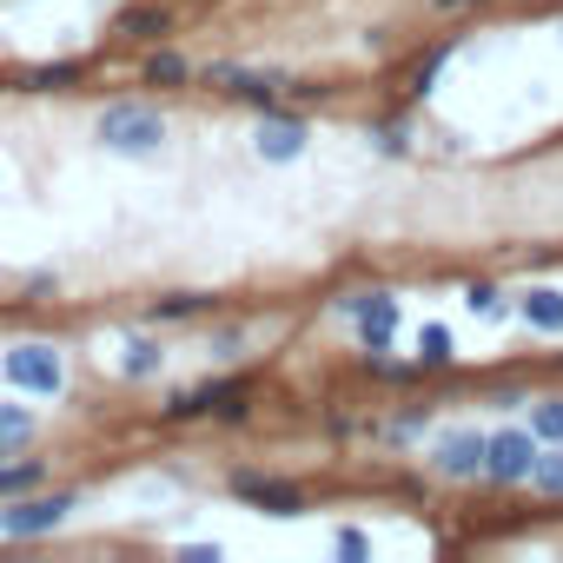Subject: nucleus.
Here are the masks:
<instances>
[{
  "instance_id": "nucleus-21",
  "label": "nucleus",
  "mask_w": 563,
  "mask_h": 563,
  "mask_svg": "<svg viewBox=\"0 0 563 563\" xmlns=\"http://www.w3.org/2000/svg\"><path fill=\"white\" fill-rule=\"evenodd\" d=\"M418 365L424 372H451L457 365V339H451V325H418Z\"/></svg>"
},
{
  "instance_id": "nucleus-30",
  "label": "nucleus",
  "mask_w": 563,
  "mask_h": 563,
  "mask_svg": "<svg viewBox=\"0 0 563 563\" xmlns=\"http://www.w3.org/2000/svg\"><path fill=\"white\" fill-rule=\"evenodd\" d=\"M484 8H497V0H431V14H484Z\"/></svg>"
},
{
  "instance_id": "nucleus-13",
  "label": "nucleus",
  "mask_w": 563,
  "mask_h": 563,
  "mask_svg": "<svg viewBox=\"0 0 563 563\" xmlns=\"http://www.w3.org/2000/svg\"><path fill=\"white\" fill-rule=\"evenodd\" d=\"M457 47H464V34H444V41H431V47L411 60V74H405V100H411V107H424V100L438 93V74L457 60Z\"/></svg>"
},
{
  "instance_id": "nucleus-1",
  "label": "nucleus",
  "mask_w": 563,
  "mask_h": 563,
  "mask_svg": "<svg viewBox=\"0 0 563 563\" xmlns=\"http://www.w3.org/2000/svg\"><path fill=\"white\" fill-rule=\"evenodd\" d=\"M93 140L107 153H126V159H153L166 146V113L153 100H107L93 113Z\"/></svg>"
},
{
  "instance_id": "nucleus-11",
  "label": "nucleus",
  "mask_w": 563,
  "mask_h": 563,
  "mask_svg": "<svg viewBox=\"0 0 563 563\" xmlns=\"http://www.w3.org/2000/svg\"><path fill=\"white\" fill-rule=\"evenodd\" d=\"M93 80V60H80V54H60V60H27L21 74H14V87L21 93H74V87H87Z\"/></svg>"
},
{
  "instance_id": "nucleus-2",
  "label": "nucleus",
  "mask_w": 563,
  "mask_h": 563,
  "mask_svg": "<svg viewBox=\"0 0 563 563\" xmlns=\"http://www.w3.org/2000/svg\"><path fill=\"white\" fill-rule=\"evenodd\" d=\"M159 418H166V424H206V418H219V424H245V418H252V385H245V378H206V385L166 391Z\"/></svg>"
},
{
  "instance_id": "nucleus-6",
  "label": "nucleus",
  "mask_w": 563,
  "mask_h": 563,
  "mask_svg": "<svg viewBox=\"0 0 563 563\" xmlns=\"http://www.w3.org/2000/svg\"><path fill=\"white\" fill-rule=\"evenodd\" d=\"M484 451H490V431H477V424H451V431H438L431 438V477L438 484H484Z\"/></svg>"
},
{
  "instance_id": "nucleus-5",
  "label": "nucleus",
  "mask_w": 563,
  "mask_h": 563,
  "mask_svg": "<svg viewBox=\"0 0 563 563\" xmlns=\"http://www.w3.org/2000/svg\"><path fill=\"white\" fill-rule=\"evenodd\" d=\"M339 319L352 325L358 352H385V345L398 339V325H405V312H398V292H385V286L345 292V299H339Z\"/></svg>"
},
{
  "instance_id": "nucleus-24",
  "label": "nucleus",
  "mask_w": 563,
  "mask_h": 563,
  "mask_svg": "<svg viewBox=\"0 0 563 563\" xmlns=\"http://www.w3.org/2000/svg\"><path fill=\"white\" fill-rule=\"evenodd\" d=\"M358 372L378 378V385H411L424 365H405V358H385V352H358Z\"/></svg>"
},
{
  "instance_id": "nucleus-12",
  "label": "nucleus",
  "mask_w": 563,
  "mask_h": 563,
  "mask_svg": "<svg viewBox=\"0 0 563 563\" xmlns=\"http://www.w3.org/2000/svg\"><path fill=\"white\" fill-rule=\"evenodd\" d=\"M292 93H299V80H292V74H278V67H265V74H258V67H245V74L232 80V93H225V100H239V107H252V113H272V107H286Z\"/></svg>"
},
{
  "instance_id": "nucleus-8",
  "label": "nucleus",
  "mask_w": 563,
  "mask_h": 563,
  "mask_svg": "<svg viewBox=\"0 0 563 563\" xmlns=\"http://www.w3.org/2000/svg\"><path fill=\"white\" fill-rule=\"evenodd\" d=\"M225 490H232L245 510H258V517H299V510L312 504V490H306V484L272 477V471H232V477H225Z\"/></svg>"
},
{
  "instance_id": "nucleus-25",
  "label": "nucleus",
  "mask_w": 563,
  "mask_h": 563,
  "mask_svg": "<svg viewBox=\"0 0 563 563\" xmlns=\"http://www.w3.org/2000/svg\"><path fill=\"white\" fill-rule=\"evenodd\" d=\"M372 146H378L385 159H405V153H411V120H405V113H398V120H378V126H372Z\"/></svg>"
},
{
  "instance_id": "nucleus-23",
  "label": "nucleus",
  "mask_w": 563,
  "mask_h": 563,
  "mask_svg": "<svg viewBox=\"0 0 563 563\" xmlns=\"http://www.w3.org/2000/svg\"><path fill=\"white\" fill-rule=\"evenodd\" d=\"M530 490H537V497H556V504H563V444H543V451H537Z\"/></svg>"
},
{
  "instance_id": "nucleus-3",
  "label": "nucleus",
  "mask_w": 563,
  "mask_h": 563,
  "mask_svg": "<svg viewBox=\"0 0 563 563\" xmlns=\"http://www.w3.org/2000/svg\"><path fill=\"white\" fill-rule=\"evenodd\" d=\"M74 510H80V490H54V484H41V490H27V497H8V504H0V537H14V543L54 537V530H67Z\"/></svg>"
},
{
  "instance_id": "nucleus-19",
  "label": "nucleus",
  "mask_w": 563,
  "mask_h": 563,
  "mask_svg": "<svg viewBox=\"0 0 563 563\" xmlns=\"http://www.w3.org/2000/svg\"><path fill=\"white\" fill-rule=\"evenodd\" d=\"M54 471H47V457H27V451H14V457H0V504L8 497H27V490H41Z\"/></svg>"
},
{
  "instance_id": "nucleus-18",
  "label": "nucleus",
  "mask_w": 563,
  "mask_h": 563,
  "mask_svg": "<svg viewBox=\"0 0 563 563\" xmlns=\"http://www.w3.org/2000/svg\"><path fill=\"white\" fill-rule=\"evenodd\" d=\"M517 319H523L530 332H543V339H563V292H556V286H530V292L517 299Z\"/></svg>"
},
{
  "instance_id": "nucleus-10",
  "label": "nucleus",
  "mask_w": 563,
  "mask_h": 563,
  "mask_svg": "<svg viewBox=\"0 0 563 563\" xmlns=\"http://www.w3.org/2000/svg\"><path fill=\"white\" fill-rule=\"evenodd\" d=\"M166 34H179L173 0H126V8L107 21V41H120V47H159Z\"/></svg>"
},
{
  "instance_id": "nucleus-15",
  "label": "nucleus",
  "mask_w": 563,
  "mask_h": 563,
  "mask_svg": "<svg viewBox=\"0 0 563 563\" xmlns=\"http://www.w3.org/2000/svg\"><path fill=\"white\" fill-rule=\"evenodd\" d=\"M212 312H219L212 292H159V299H146V325H199Z\"/></svg>"
},
{
  "instance_id": "nucleus-7",
  "label": "nucleus",
  "mask_w": 563,
  "mask_h": 563,
  "mask_svg": "<svg viewBox=\"0 0 563 563\" xmlns=\"http://www.w3.org/2000/svg\"><path fill=\"white\" fill-rule=\"evenodd\" d=\"M537 451H543V438H537L530 424H504V431H490L484 484H490V490H523L530 471H537Z\"/></svg>"
},
{
  "instance_id": "nucleus-31",
  "label": "nucleus",
  "mask_w": 563,
  "mask_h": 563,
  "mask_svg": "<svg viewBox=\"0 0 563 563\" xmlns=\"http://www.w3.org/2000/svg\"><path fill=\"white\" fill-rule=\"evenodd\" d=\"M325 431H332V438H339V444H352V438H358V431H365V424H358V418H352V411H332V418H325Z\"/></svg>"
},
{
  "instance_id": "nucleus-20",
  "label": "nucleus",
  "mask_w": 563,
  "mask_h": 563,
  "mask_svg": "<svg viewBox=\"0 0 563 563\" xmlns=\"http://www.w3.org/2000/svg\"><path fill=\"white\" fill-rule=\"evenodd\" d=\"M424 431H431V405H405V411H391V418L378 424V444H385V451H411Z\"/></svg>"
},
{
  "instance_id": "nucleus-28",
  "label": "nucleus",
  "mask_w": 563,
  "mask_h": 563,
  "mask_svg": "<svg viewBox=\"0 0 563 563\" xmlns=\"http://www.w3.org/2000/svg\"><path fill=\"white\" fill-rule=\"evenodd\" d=\"M471 312H477V319H504V312H510V299H504L497 286H471Z\"/></svg>"
},
{
  "instance_id": "nucleus-26",
  "label": "nucleus",
  "mask_w": 563,
  "mask_h": 563,
  "mask_svg": "<svg viewBox=\"0 0 563 563\" xmlns=\"http://www.w3.org/2000/svg\"><path fill=\"white\" fill-rule=\"evenodd\" d=\"M206 352H212L219 365H239V358L252 352V332H245V325H219V332L206 339Z\"/></svg>"
},
{
  "instance_id": "nucleus-16",
  "label": "nucleus",
  "mask_w": 563,
  "mask_h": 563,
  "mask_svg": "<svg viewBox=\"0 0 563 563\" xmlns=\"http://www.w3.org/2000/svg\"><path fill=\"white\" fill-rule=\"evenodd\" d=\"M34 438H41V411L27 405V391L21 398H0V457L34 451Z\"/></svg>"
},
{
  "instance_id": "nucleus-27",
  "label": "nucleus",
  "mask_w": 563,
  "mask_h": 563,
  "mask_svg": "<svg viewBox=\"0 0 563 563\" xmlns=\"http://www.w3.org/2000/svg\"><path fill=\"white\" fill-rule=\"evenodd\" d=\"M239 74H245L239 60H206V67H199V87H206V93H232Z\"/></svg>"
},
{
  "instance_id": "nucleus-14",
  "label": "nucleus",
  "mask_w": 563,
  "mask_h": 563,
  "mask_svg": "<svg viewBox=\"0 0 563 563\" xmlns=\"http://www.w3.org/2000/svg\"><path fill=\"white\" fill-rule=\"evenodd\" d=\"M199 80V60L186 54V47H146V60H140V87H192Z\"/></svg>"
},
{
  "instance_id": "nucleus-22",
  "label": "nucleus",
  "mask_w": 563,
  "mask_h": 563,
  "mask_svg": "<svg viewBox=\"0 0 563 563\" xmlns=\"http://www.w3.org/2000/svg\"><path fill=\"white\" fill-rule=\"evenodd\" d=\"M523 424L543 438V444H563V391H537L523 405Z\"/></svg>"
},
{
  "instance_id": "nucleus-9",
  "label": "nucleus",
  "mask_w": 563,
  "mask_h": 563,
  "mask_svg": "<svg viewBox=\"0 0 563 563\" xmlns=\"http://www.w3.org/2000/svg\"><path fill=\"white\" fill-rule=\"evenodd\" d=\"M306 146H312V120L292 113V100H286V107H272V113H258V126H252V153H258L265 166H292V159H306Z\"/></svg>"
},
{
  "instance_id": "nucleus-4",
  "label": "nucleus",
  "mask_w": 563,
  "mask_h": 563,
  "mask_svg": "<svg viewBox=\"0 0 563 563\" xmlns=\"http://www.w3.org/2000/svg\"><path fill=\"white\" fill-rule=\"evenodd\" d=\"M0 372H8V385L27 391V398H60V385H67V358H60V345H47V339L8 345V352H0Z\"/></svg>"
},
{
  "instance_id": "nucleus-17",
  "label": "nucleus",
  "mask_w": 563,
  "mask_h": 563,
  "mask_svg": "<svg viewBox=\"0 0 563 563\" xmlns=\"http://www.w3.org/2000/svg\"><path fill=\"white\" fill-rule=\"evenodd\" d=\"M159 372H166V345H159L153 332H126V339H120V378L146 385V378H159Z\"/></svg>"
},
{
  "instance_id": "nucleus-29",
  "label": "nucleus",
  "mask_w": 563,
  "mask_h": 563,
  "mask_svg": "<svg viewBox=\"0 0 563 563\" xmlns=\"http://www.w3.org/2000/svg\"><path fill=\"white\" fill-rule=\"evenodd\" d=\"M332 550H339L345 563H365V556H372V537H365V530H339V537H332Z\"/></svg>"
}]
</instances>
